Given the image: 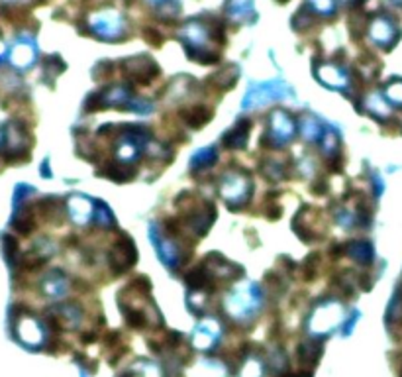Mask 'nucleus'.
Here are the masks:
<instances>
[{
    "mask_svg": "<svg viewBox=\"0 0 402 377\" xmlns=\"http://www.w3.org/2000/svg\"><path fill=\"white\" fill-rule=\"evenodd\" d=\"M394 36H396V30L386 18H379L377 22L373 24V38L381 43H393Z\"/></svg>",
    "mask_w": 402,
    "mask_h": 377,
    "instance_id": "1",
    "label": "nucleus"
},
{
    "mask_svg": "<svg viewBox=\"0 0 402 377\" xmlns=\"http://www.w3.org/2000/svg\"><path fill=\"white\" fill-rule=\"evenodd\" d=\"M310 2H314V4L322 10V12H328V10H332V0H310Z\"/></svg>",
    "mask_w": 402,
    "mask_h": 377,
    "instance_id": "2",
    "label": "nucleus"
},
{
    "mask_svg": "<svg viewBox=\"0 0 402 377\" xmlns=\"http://www.w3.org/2000/svg\"><path fill=\"white\" fill-rule=\"evenodd\" d=\"M288 377H310V373H296V376H288Z\"/></svg>",
    "mask_w": 402,
    "mask_h": 377,
    "instance_id": "3",
    "label": "nucleus"
}]
</instances>
